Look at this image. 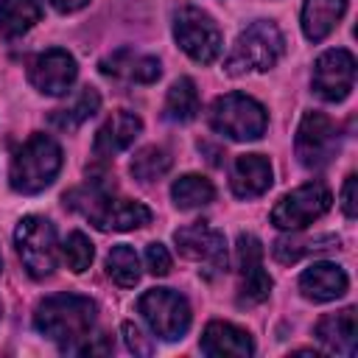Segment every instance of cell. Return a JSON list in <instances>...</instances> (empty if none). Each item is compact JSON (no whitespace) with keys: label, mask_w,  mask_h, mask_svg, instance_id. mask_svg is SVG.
Returning a JSON list of instances; mask_svg holds the SVG:
<instances>
[{"label":"cell","mask_w":358,"mask_h":358,"mask_svg":"<svg viewBox=\"0 0 358 358\" xmlns=\"http://www.w3.org/2000/svg\"><path fill=\"white\" fill-rule=\"evenodd\" d=\"M201 109V101H199V90H196V81L182 76L171 84L168 95H165V106H162V115L173 123H187L199 115Z\"/></svg>","instance_id":"obj_24"},{"label":"cell","mask_w":358,"mask_h":358,"mask_svg":"<svg viewBox=\"0 0 358 358\" xmlns=\"http://www.w3.org/2000/svg\"><path fill=\"white\" fill-rule=\"evenodd\" d=\"M274 182V171H271V162L268 157L263 154H241L235 157L232 162V171H229V187L238 199H257L263 196Z\"/></svg>","instance_id":"obj_19"},{"label":"cell","mask_w":358,"mask_h":358,"mask_svg":"<svg viewBox=\"0 0 358 358\" xmlns=\"http://www.w3.org/2000/svg\"><path fill=\"white\" fill-rule=\"evenodd\" d=\"M173 243H176L182 257L201 263L204 266L201 271L207 277L221 274L227 268V241H224V232L207 227L204 221H196V224H187V227L176 229L173 232Z\"/></svg>","instance_id":"obj_13"},{"label":"cell","mask_w":358,"mask_h":358,"mask_svg":"<svg viewBox=\"0 0 358 358\" xmlns=\"http://www.w3.org/2000/svg\"><path fill=\"white\" fill-rule=\"evenodd\" d=\"M171 165H173V157H171L168 148H162V145H145V148H140L131 157L129 171L140 182H157V179H162L171 171Z\"/></svg>","instance_id":"obj_27"},{"label":"cell","mask_w":358,"mask_h":358,"mask_svg":"<svg viewBox=\"0 0 358 358\" xmlns=\"http://www.w3.org/2000/svg\"><path fill=\"white\" fill-rule=\"evenodd\" d=\"M347 11V0H305L302 3V34L310 42H324Z\"/></svg>","instance_id":"obj_21"},{"label":"cell","mask_w":358,"mask_h":358,"mask_svg":"<svg viewBox=\"0 0 358 358\" xmlns=\"http://www.w3.org/2000/svg\"><path fill=\"white\" fill-rule=\"evenodd\" d=\"M322 249H338V238L336 235H319V238H280L271 246V255L277 263L291 266L299 257L310 255V252H322Z\"/></svg>","instance_id":"obj_26"},{"label":"cell","mask_w":358,"mask_h":358,"mask_svg":"<svg viewBox=\"0 0 358 358\" xmlns=\"http://www.w3.org/2000/svg\"><path fill=\"white\" fill-rule=\"evenodd\" d=\"M143 131V120L140 115L129 112V109H117L112 117L103 120V126L95 131L92 140V154L101 159H112L120 151H126Z\"/></svg>","instance_id":"obj_16"},{"label":"cell","mask_w":358,"mask_h":358,"mask_svg":"<svg viewBox=\"0 0 358 358\" xmlns=\"http://www.w3.org/2000/svg\"><path fill=\"white\" fill-rule=\"evenodd\" d=\"M358 333V322H355V308H341L336 313H324L316 327H313V336L319 338V344L327 350V352H336V355H344V358H352L355 355V336Z\"/></svg>","instance_id":"obj_20"},{"label":"cell","mask_w":358,"mask_h":358,"mask_svg":"<svg viewBox=\"0 0 358 358\" xmlns=\"http://www.w3.org/2000/svg\"><path fill=\"white\" fill-rule=\"evenodd\" d=\"M238 308H255L268 299L271 294V277L263 268V243L252 232L238 235Z\"/></svg>","instance_id":"obj_11"},{"label":"cell","mask_w":358,"mask_h":358,"mask_svg":"<svg viewBox=\"0 0 358 358\" xmlns=\"http://www.w3.org/2000/svg\"><path fill=\"white\" fill-rule=\"evenodd\" d=\"M201 352L210 358H249L255 352V341L249 330L215 319L201 333Z\"/></svg>","instance_id":"obj_18"},{"label":"cell","mask_w":358,"mask_h":358,"mask_svg":"<svg viewBox=\"0 0 358 358\" xmlns=\"http://www.w3.org/2000/svg\"><path fill=\"white\" fill-rule=\"evenodd\" d=\"M59 14H73V11H81L84 6H90V0H48Z\"/></svg>","instance_id":"obj_33"},{"label":"cell","mask_w":358,"mask_h":358,"mask_svg":"<svg viewBox=\"0 0 358 358\" xmlns=\"http://www.w3.org/2000/svg\"><path fill=\"white\" fill-rule=\"evenodd\" d=\"M171 199L179 210H199L215 199V187L201 173H185L171 185Z\"/></svg>","instance_id":"obj_25"},{"label":"cell","mask_w":358,"mask_h":358,"mask_svg":"<svg viewBox=\"0 0 358 358\" xmlns=\"http://www.w3.org/2000/svg\"><path fill=\"white\" fill-rule=\"evenodd\" d=\"M95 302L84 294H53L45 296L34 310V327L56 341L62 352H73L95 327Z\"/></svg>","instance_id":"obj_2"},{"label":"cell","mask_w":358,"mask_h":358,"mask_svg":"<svg viewBox=\"0 0 358 358\" xmlns=\"http://www.w3.org/2000/svg\"><path fill=\"white\" fill-rule=\"evenodd\" d=\"M350 288L347 271L330 260H319L310 263L302 274H299V294L308 302H333L338 296H344Z\"/></svg>","instance_id":"obj_17"},{"label":"cell","mask_w":358,"mask_h":358,"mask_svg":"<svg viewBox=\"0 0 358 358\" xmlns=\"http://www.w3.org/2000/svg\"><path fill=\"white\" fill-rule=\"evenodd\" d=\"M333 207V193L327 185L322 182H308V185H299L296 190L285 193L274 210H271V224L277 229H305L308 224L319 221L327 210Z\"/></svg>","instance_id":"obj_10"},{"label":"cell","mask_w":358,"mask_h":358,"mask_svg":"<svg viewBox=\"0 0 358 358\" xmlns=\"http://www.w3.org/2000/svg\"><path fill=\"white\" fill-rule=\"evenodd\" d=\"M14 246L34 280H45L56 271L59 263V241L56 227L45 215H25L14 229Z\"/></svg>","instance_id":"obj_7"},{"label":"cell","mask_w":358,"mask_h":358,"mask_svg":"<svg viewBox=\"0 0 358 358\" xmlns=\"http://www.w3.org/2000/svg\"><path fill=\"white\" fill-rule=\"evenodd\" d=\"M355 185H358V179H355V173H350V176L344 179V187H341V210H344V215H347V218H355V215H358Z\"/></svg>","instance_id":"obj_32"},{"label":"cell","mask_w":358,"mask_h":358,"mask_svg":"<svg viewBox=\"0 0 358 358\" xmlns=\"http://www.w3.org/2000/svg\"><path fill=\"white\" fill-rule=\"evenodd\" d=\"M207 123L213 131L224 134L227 140L235 143H249V140H260L266 134L268 126V112L260 101H255L252 95L243 92H227L218 95L210 103L207 112Z\"/></svg>","instance_id":"obj_5"},{"label":"cell","mask_w":358,"mask_h":358,"mask_svg":"<svg viewBox=\"0 0 358 358\" xmlns=\"http://www.w3.org/2000/svg\"><path fill=\"white\" fill-rule=\"evenodd\" d=\"M101 109V95L95 87H84L70 106H59L48 115V123L59 131H76L81 123H87Z\"/></svg>","instance_id":"obj_23"},{"label":"cell","mask_w":358,"mask_h":358,"mask_svg":"<svg viewBox=\"0 0 358 358\" xmlns=\"http://www.w3.org/2000/svg\"><path fill=\"white\" fill-rule=\"evenodd\" d=\"M173 39L199 64H213L224 50V36L218 22L199 6H179L173 11Z\"/></svg>","instance_id":"obj_6"},{"label":"cell","mask_w":358,"mask_h":358,"mask_svg":"<svg viewBox=\"0 0 358 358\" xmlns=\"http://www.w3.org/2000/svg\"><path fill=\"white\" fill-rule=\"evenodd\" d=\"M59 171H62V145L50 134L34 131L11 157L8 185L14 193L36 196L56 182Z\"/></svg>","instance_id":"obj_3"},{"label":"cell","mask_w":358,"mask_h":358,"mask_svg":"<svg viewBox=\"0 0 358 358\" xmlns=\"http://www.w3.org/2000/svg\"><path fill=\"white\" fill-rule=\"evenodd\" d=\"M98 70L109 78H120L129 84H154L162 76V64L157 56L137 53L131 48H120L98 62Z\"/></svg>","instance_id":"obj_15"},{"label":"cell","mask_w":358,"mask_h":358,"mask_svg":"<svg viewBox=\"0 0 358 358\" xmlns=\"http://www.w3.org/2000/svg\"><path fill=\"white\" fill-rule=\"evenodd\" d=\"M313 92L327 103H341L355 87V56L344 48H330L313 62Z\"/></svg>","instance_id":"obj_12"},{"label":"cell","mask_w":358,"mask_h":358,"mask_svg":"<svg viewBox=\"0 0 358 358\" xmlns=\"http://www.w3.org/2000/svg\"><path fill=\"white\" fill-rule=\"evenodd\" d=\"M64 207L81 213L101 232H129L151 224V210L143 201L115 196L103 182H92L64 193Z\"/></svg>","instance_id":"obj_1"},{"label":"cell","mask_w":358,"mask_h":358,"mask_svg":"<svg viewBox=\"0 0 358 358\" xmlns=\"http://www.w3.org/2000/svg\"><path fill=\"white\" fill-rule=\"evenodd\" d=\"M106 274L120 288H134L140 282V257L129 243H117L106 255Z\"/></svg>","instance_id":"obj_28"},{"label":"cell","mask_w":358,"mask_h":358,"mask_svg":"<svg viewBox=\"0 0 358 358\" xmlns=\"http://www.w3.org/2000/svg\"><path fill=\"white\" fill-rule=\"evenodd\" d=\"M76 76L78 64L64 48H48L28 62V81L42 95H64L76 84Z\"/></svg>","instance_id":"obj_14"},{"label":"cell","mask_w":358,"mask_h":358,"mask_svg":"<svg viewBox=\"0 0 358 358\" xmlns=\"http://www.w3.org/2000/svg\"><path fill=\"white\" fill-rule=\"evenodd\" d=\"M143 260H145L148 274H154V277H165V274L171 271V252H168L159 241H154V243H148V246H145Z\"/></svg>","instance_id":"obj_30"},{"label":"cell","mask_w":358,"mask_h":358,"mask_svg":"<svg viewBox=\"0 0 358 358\" xmlns=\"http://www.w3.org/2000/svg\"><path fill=\"white\" fill-rule=\"evenodd\" d=\"M282 53H285V36L277 28V22L255 20L238 34L229 56L224 59V73L232 78L246 73H266L282 59Z\"/></svg>","instance_id":"obj_4"},{"label":"cell","mask_w":358,"mask_h":358,"mask_svg":"<svg viewBox=\"0 0 358 358\" xmlns=\"http://www.w3.org/2000/svg\"><path fill=\"white\" fill-rule=\"evenodd\" d=\"M341 137H338V126L324 115V112H305L294 137V148H296V159L302 162V168L308 171H322L333 162V157L338 154Z\"/></svg>","instance_id":"obj_9"},{"label":"cell","mask_w":358,"mask_h":358,"mask_svg":"<svg viewBox=\"0 0 358 358\" xmlns=\"http://www.w3.org/2000/svg\"><path fill=\"white\" fill-rule=\"evenodd\" d=\"M137 313L143 316L148 330L154 336H159L162 341L182 338L190 330V322H193L190 302L173 288H148L137 299Z\"/></svg>","instance_id":"obj_8"},{"label":"cell","mask_w":358,"mask_h":358,"mask_svg":"<svg viewBox=\"0 0 358 358\" xmlns=\"http://www.w3.org/2000/svg\"><path fill=\"white\" fill-rule=\"evenodd\" d=\"M0 271H3V260H0Z\"/></svg>","instance_id":"obj_34"},{"label":"cell","mask_w":358,"mask_h":358,"mask_svg":"<svg viewBox=\"0 0 358 358\" xmlns=\"http://www.w3.org/2000/svg\"><path fill=\"white\" fill-rule=\"evenodd\" d=\"M42 20L39 0H0V36L20 39Z\"/></svg>","instance_id":"obj_22"},{"label":"cell","mask_w":358,"mask_h":358,"mask_svg":"<svg viewBox=\"0 0 358 358\" xmlns=\"http://www.w3.org/2000/svg\"><path fill=\"white\" fill-rule=\"evenodd\" d=\"M123 330V338H126V347L134 352V355H151L154 352V341L134 324V322H123L120 324Z\"/></svg>","instance_id":"obj_31"},{"label":"cell","mask_w":358,"mask_h":358,"mask_svg":"<svg viewBox=\"0 0 358 358\" xmlns=\"http://www.w3.org/2000/svg\"><path fill=\"white\" fill-rule=\"evenodd\" d=\"M62 257H64V263H67V268L73 271V274H81V271H87L90 268V263H92V257H95V246H92V241L84 235V232H70L67 238H64V243H62Z\"/></svg>","instance_id":"obj_29"}]
</instances>
